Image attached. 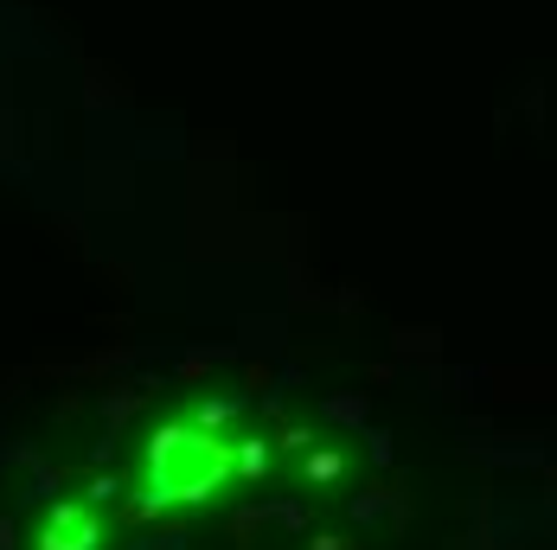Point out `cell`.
Masks as SVG:
<instances>
[{"instance_id":"1","label":"cell","mask_w":557,"mask_h":550,"mask_svg":"<svg viewBox=\"0 0 557 550\" xmlns=\"http://www.w3.org/2000/svg\"><path fill=\"white\" fill-rule=\"evenodd\" d=\"M148 467H154V487L161 493L193 499V493H206V487L224 480V448L212 436H199V429H168V436L154 441Z\"/></svg>"}]
</instances>
